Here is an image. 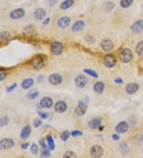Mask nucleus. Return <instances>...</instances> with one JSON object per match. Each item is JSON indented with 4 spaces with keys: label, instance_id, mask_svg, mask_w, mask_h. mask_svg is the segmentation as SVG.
I'll return each mask as SVG.
<instances>
[{
    "label": "nucleus",
    "instance_id": "15",
    "mask_svg": "<svg viewBox=\"0 0 143 158\" xmlns=\"http://www.w3.org/2000/svg\"><path fill=\"white\" fill-rule=\"evenodd\" d=\"M131 30L133 33H140L143 30V20H138L136 21L131 26Z\"/></svg>",
    "mask_w": 143,
    "mask_h": 158
},
{
    "label": "nucleus",
    "instance_id": "44",
    "mask_svg": "<svg viewBox=\"0 0 143 158\" xmlns=\"http://www.w3.org/2000/svg\"><path fill=\"white\" fill-rule=\"evenodd\" d=\"M49 22H50V19H49V18H47L46 19L43 21V23H43V25H48V24L49 23Z\"/></svg>",
    "mask_w": 143,
    "mask_h": 158
},
{
    "label": "nucleus",
    "instance_id": "41",
    "mask_svg": "<svg viewBox=\"0 0 143 158\" xmlns=\"http://www.w3.org/2000/svg\"><path fill=\"white\" fill-rule=\"evenodd\" d=\"M40 145H41V147L43 148H48L47 145H45V143H44V140H41L40 141Z\"/></svg>",
    "mask_w": 143,
    "mask_h": 158
},
{
    "label": "nucleus",
    "instance_id": "2",
    "mask_svg": "<svg viewBox=\"0 0 143 158\" xmlns=\"http://www.w3.org/2000/svg\"><path fill=\"white\" fill-rule=\"evenodd\" d=\"M116 62H117L116 58L114 57V55L111 54L106 55L103 59V64L107 68H113L116 65Z\"/></svg>",
    "mask_w": 143,
    "mask_h": 158
},
{
    "label": "nucleus",
    "instance_id": "7",
    "mask_svg": "<svg viewBox=\"0 0 143 158\" xmlns=\"http://www.w3.org/2000/svg\"><path fill=\"white\" fill-rule=\"evenodd\" d=\"M49 81L50 82V84L53 85V86H57V85H60L62 83L63 77L59 74H53L50 75V77L49 78Z\"/></svg>",
    "mask_w": 143,
    "mask_h": 158
},
{
    "label": "nucleus",
    "instance_id": "38",
    "mask_svg": "<svg viewBox=\"0 0 143 158\" xmlns=\"http://www.w3.org/2000/svg\"><path fill=\"white\" fill-rule=\"evenodd\" d=\"M71 134L73 137H79V136L83 135V132L79 130H73V132H71Z\"/></svg>",
    "mask_w": 143,
    "mask_h": 158
},
{
    "label": "nucleus",
    "instance_id": "27",
    "mask_svg": "<svg viewBox=\"0 0 143 158\" xmlns=\"http://www.w3.org/2000/svg\"><path fill=\"white\" fill-rule=\"evenodd\" d=\"M46 140H47L48 146H49V149H51V150L54 149V148H55V144H54V141L53 137H52V136L48 135L47 137H46Z\"/></svg>",
    "mask_w": 143,
    "mask_h": 158
},
{
    "label": "nucleus",
    "instance_id": "36",
    "mask_svg": "<svg viewBox=\"0 0 143 158\" xmlns=\"http://www.w3.org/2000/svg\"><path fill=\"white\" fill-rule=\"evenodd\" d=\"M41 124H42V121H41V119H39V118H35L34 120V126L35 128H38V127H39V126H41Z\"/></svg>",
    "mask_w": 143,
    "mask_h": 158
},
{
    "label": "nucleus",
    "instance_id": "42",
    "mask_svg": "<svg viewBox=\"0 0 143 158\" xmlns=\"http://www.w3.org/2000/svg\"><path fill=\"white\" fill-rule=\"evenodd\" d=\"M114 82L117 84H122V83H123V80L122 78H116V79H114Z\"/></svg>",
    "mask_w": 143,
    "mask_h": 158
},
{
    "label": "nucleus",
    "instance_id": "25",
    "mask_svg": "<svg viewBox=\"0 0 143 158\" xmlns=\"http://www.w3.org/2000/svg\"><path fill=\"white\" fill-rule=\"evenodd\" d=\"M73 3H74V1L73 0H65L64 2H63L62 3L60 4V9H62V10H67V9H68V8L72 7Z\"/></svg>",
    "mask_w": 143,
    "mask_h": 158
},
{
    "label": "nucleus",
    "instance_id": "17",
    "mask_svg": "<svg viewBox=\"0 0 143 158\" xmlns=\"http://www.w3.org/2000/svg\"><path fill=\"white\" fill-rule=\"evenodd\" d=\"M102 125V119L101 118H94L92 121H90L88 123L89 128L91 129H99Z\"/></svg>",
    "mask_w": 143,
    "mask_h": 158
},
{
    "label": "nucleus",
    "instance_id": "3",
    "mask_svg": "<svg viewBox=\"0 0 143 158\" xmlns=\"http://www.w3.org/2000/svg\"><path fill=\"white\" fill-rule=\"evenodd\" d=\"M87 109H88V103L84 100H82L79 101L78 106H76L75 112H76V115H78V116H83L86 113Z\"/></svg>",
    "mask_w": 143,
    "mask_h": 158
},
{
    "label": "nucleus",
    "instance_id": "13",
    "mask_svg": "<svg viewBox=\"0 0 143 158\" xmlns=\"http://www.w3.org/2000/svg\"><path fill=\"white\" fill-rule=\"evenodd\" d=\"M67 104L65 101H57V103L55 104V106H54V109L55 110L57 111V113H64V112H65L67 110Z\"/></svg>",
    "mask_w": 143,
    "mask_h": 158
},
{
    "label": "nucleus",
    "instance_id": "8",
    "mask_svg": "<svg viewBox=\"0 0 143 158\" xmlns=\"http://www.w3.org/2000/svg\"><path fill=\"white\" fill-rule=\"evenodd\" d=\"M25 10L22 9V8H18L15 9L13 11L10 12V17L12 19H22V17L25 15Z\"/></svg>",
    "mask_w": 143,
    "mask_h": 158
},
{
    "label": "nucleus",
    "instance_id": "45",
    "mask_svg": "<svg viewBox=\"0 0 143 158\" xmlns=\"http://www.w3.org/2000/svg\"><path fill=\"white\" fill-rule=\"evenodd\" d=\"M112 139L114 140V141H118V140H119V137L117 134H113L112 135Z\"/></svg>",
    "mask_w": 143,
    "mask_h": 158
},
{
    "label": "nucleus",
    "instance_id": "12",
    "mask_svg": "<svg viewBox=\"0 0 143 158\" xmlns=\"http://www.w3.org/2000/svg\"><path fill=\"white\" fill-rule=\"evenodd\" d=\"M40 105L41 107L45 108V109H49L53 106V99L49 97H44L43 98H41L40 101Z\"/></svg>",
    "mask_w": 143,
    "mask_h": 158
},
{
    "label": "nucleus",
    "instance_id": "37",
    "mask_svg": "<svg viewBox=\"0 0 143 158\" xmlns=\"http://www.w3.org/2000/svg\"><path fill=\"white\" fill-rule=\"evenodd\" d=\"M41 155L43 157H47L50 156V152L48 150V148H43V150L41 152Z\"/></svg>",
    "mask_w": 143,
    "mask_h": 158
},
{
    "label": "nucleus",
    "instance_id": "35",
    "mask_svg": "<svg viewBox=\"0 0 143 158\" xmlns=\"http://www.w3.org/2000/svg\"><path fill=\"white\" fill-rule=\"evenodd\" d=\"M30 151H31V152L33 153V154H34V155L37 154L38 152V145L34 143V144L31 145V147H30Z\"/></svg>",
    "mask_w": 143,
    "mask_h": 158
},
{
    "label": "nucleus",
    "instance_id": "6",
    "mask_svg": "<svg viewBox=\"0 0 143 158\" xmlns=\"http://www.w3.org/2000/svg\"><path fill=\"white\" fill-rule=\"evenodd\" d=\"M64 50L63 44L61 42H54L51 45V51L55 55H60Z\"/></svg>",
    "mask_w": 143,
    "mask_h": 158
},
{
    "label": "nucleus",
    "instance_id": "16",
    "mask_svg": "<svg viewBox=\"0 0 143 158\" xmlns=\"http://www.w3.org/2000/svg\"><path fill=\"white\" fill-rule=\"evenodd\" d=\"M70 22H71V19L68 17H62L57 21V26H59L60 28L64 29V28H66V27L69 26Z\"/></svg>",
    "mask_w": 143,
    "mask_h": 158
},
{
    "label": "nucleus",
    "instance_id": "40",
    "mask_svg": "<svg viewBox=\"0 0 143 158\" xmlns=\"http://www.w3.org/2000/svg\"><path fill=\"white\" fill-rule=\"evenodd\" d=\"M6 76V74L3 70H0V81H3Z\"/></svg>",
    "mask_w": 143,
    "mask_h": 158
},
{
    "label": "nucleus",
    "instance_id": "34",
    "mask_svg": "<svg viewBox=\"0 0 143 158\" xmlns=\"http://www.w3.org/2000/svg\"><path fill=\"white\" fill-rule=\"evenodd\" d=\"M10 37V34L7 31H3V32L0 33V39H3V40L9 39Z\"/></svg>",
    "mask_w": 143,
    "mask_h": 158
},
{
    "label": "nucleus",
    "instance_id": "9",
    "mask_svg": "<svg viewBox=\"0 0 143 158\" xmlns=\"http://www.w3.org/2000/svg\"><path fill=\"white\" fill-rule=\"evenodd\" d=\"M100 46H101L102 50L103 51H110L112 49L114 48V44L111 40L110 39H103L100 43Z\"/></svg>",
    "mask_w": 143,
    "mask_h": 158
},
{
    "label": "nucleus",
    "instance_id": "20",
    "mask_svg": "<svg viewBox=\"0 0 143 158\" xmlns=\"http://www.w3.org/2000/svg\"><path fill=\"white\" fill-rule=\"evenodd\" d=\"M105 89V85L103 82L102 81H97L95 82L94 86H93V90L96 94H102Z\"/></svg>",
    "mask_w": 143,
    "mask_h": 158
},
{
    "label": "nucleus",
    "instance_id": "5",
    "mask_svg": "<svg viewBox=\"0 0 143 158\" xmlns=\"http://www.w3.org/2000/svg\"><path fill=\"white\" fill-rule=\"evenodd\" d=\"M14 145V141L10 138H5L0 141V149L5 150L12 148Z\"/></svg>",
    "mask_w": 143,
    "mask_h": 158
},
{
    "label": "nucleus",
    "instance_id": "18",
    "mask_svg": "<svg viewBox=\"0 0 143 158\" xmlns=\"http://www.w3.org/2000/svg\"><path fill=\"white\" fill-rule=\"evenodd\" d=\"M139 89V86L137 83H129L126 87V91L128 94H133Z\"/></svg>",
    "mask_w": 143,
    "mask_h": 158
},
{
    "label": "nucleus",
    "instance_id": "10",
    "mask_svg": "<svg viewBox=\"0 0 143 158\" xmlns=\"http://www.w3.org/2000/svg\"><path fill=\"white\" fill-rule=\"evenodd\" d=\"M31 64L33 66V67L36 69V70H41V69L44 67V60L41 57L38 56V57H36V58L33 59Z\"/></svg>",
    "mask_w": 143,
    "mask_h": 158
},
{
    "label": "nucleus",
    "instance_id": "39",
    "mask_svg": "<svg viewBox=\"0 0 143 158\" xmlns=\"http://www.w3.org/2000/svg\"><path fill=\"white\" fill-rule=\"evenodd\" d=\"M17 83H14V84L11 86H10V87H8L7 89H6V91H7V93H10V92H12V91H14V90L16 89V87H17Z\"/></svg>",
    "mask_w": 143,
    "mask_h": 158
},
{
    "label": "nucleus",
    "instance_id": "29",
    "mask_svg": "<svg viewBox=\"0 0 143 158\" xmlns=\"http://www.w3.org/2000/svg\"><path fill=\"white\" fill-rule=\"evenodd\" d=\"M83 71L85 72L86 74H88L90 76H92V77H94V78H98L99 77V74L95 70H91V69H84Z\"/></svg>",
    "mask_w": 143,
    "mask_h": 158
},
{
    "label": "nucleus",
    "instance_id": "24",
    "mask_svg": "<svg viewBox=\"0 0 143 158\" xmlns=\"http://www.w3.org/2000/svg\"><path fill=\"white\" fill-rule=\"evenodd\" d=\"M30 133H31V128H30V126H25L23 129H22V132H21V138L22 139H25L28 137L30 135Z\"/></svg>",
    "mask_w": 143,
    "mask_h": 158
},
{
    "label": "nucleus",
    "instance_id": "22",
    "mask_svg": "<svg viewBox=\"0 0 143 158\" xmlns=\"http://www.w3.org/2000/svg\"><path fill=\"white\" fill-rule=\"evenodd\" d=\"M34 83V81L33 78H26L25 80H23L21 84V86H22V89L24 90H27V89H29L32 86Z\"/></svg>",
    "mask_w": 143,
    "mask_h": 158
},
{
    "label": "nucleus",
    "instance_id": "26",
    "mask_svg": "<svg viewBox=\"0 0 143 158\" xmlns=\"http://www.w3.org/2000/svg\"><path fill=\"white\" fill-rule=\"evenodd\" d=\"M135 51H136L137 55L143 57V41H141L136 45L135 47Z\"/></svg>",
    "mask_w": 143,
    "mask_h": 158
},
{
    "label": "nucleus",
    "instance_id": "31",
    "mask_svg": "<svg viewBox=\"0 0 143 158\" xmlns=\"http://www.w3.org/2000/svg\"><path fill=\"white\" fill-rule=\"evenodd\" d=\"M69 136H70L69 132L66 130V131H64V132H62L61 133H60V138H61L62 141H67V140L68 139Z\"/></svg>",
    "mask_w": 143,
    "mask_h": 158
},
{
    "label": "nucleus",
    "instance_id": "30",
    "mask_svg": "<svg viewBox=\"0 0 143 158\" xmlns=\"http://www.w3.org/2000/svg\"><path fill=\"white\" fill-rule=\"evenodd\" d=\"M9 117L6 116L2 117H0V127H3V126H6L8 123H9Z\"/></svg>",
    "mask_w": 143,
    "mask_h": 158
},
{
    "label": "nucleus",
    "instance_id": "32",
    "mask_svg": "<svg viewBox=\"0 0 143 158\" xmlns=\"http://www.w3.org/2000/svg\"><path fill=\"white\" fill-rule=\"evenodd\" d=\"M38 114L39 117H41L42 119H47L49 116V113H46V112H43V111H40L38 110Z\"/></svg>",
    "mask_w": 143,
    "mask_h": 158
},
{
    "label": "nucleus",
    "instance_id": "28",
    "mask_svg": "<svg viewBox=\"0 0 143 158\" xmlns=\"http://www.w3.org/2000/svg\"><path fill=\"white\" fill-rule=\"evenodd\" d=\"M133 0H121L120 5L122 8H127L133 3Z\"/></svg>",
    "mask_w": 143,
    "mask_h": 158
},
{
    "label": "nucleus",
    "instance_id": "1",
    "mask_svg": "<svg viewBox=\"0 0 143 158\" xmlns=\"http://www.w3.org/2000/svg\"><path fill=\"white\" fill-rule=\"evenodd\" d=\"M133 58V53L130 49H122L119 53V59L123 63H128L130 62Z\"/></svg>",
    "mask_w": 143,
    "mask_h": 158
},
{
    "label": "nucleus",
    "instance_id": "43",
    "mask_svg": "<svg viewBox=\"0 0 143 158\" xmlns=\"http://www.w3.org/2000/svg\"><path fill=\"white\" fill-rule=\"evenodd\" d=\"M29 146V143H24V144H22V145H21V148H22V149H26V148H28Z\"/></svg>",
    "mask_w": 143,
    "mask_h": 158
},
{
    "label": "nucleus",
    "instance_id": "14",
    "mask_svg": "<svg viewBox=\"0 0 143 158\" xmlns=\"http://www.w3.org/2000/svg\"><path fill=\"white\" fill-rule=\"evenodd\" d=\"M129 125L126 121H121L115 126V131L118 133H124L128 130Z\"/></svg>",
    "mask_w": 143,
    "mask_h": 158
},
{
    "label": "nucleus",
    "instance_id": "19",
    "mask_svg": "<svg viewBox=\"0 0 143 158\" xmlns=\"http://www.w3.org/2000/svg\"><path fill=\"white\" fill-rule=\"evenodd\" d=\"M84 26H85V23L83 21H77L73 25L72 30L73 32H78V31L82 30L84 28Z\"/></svg>",
    "mask_w": 143,
    "mask_h": 158
},
{
    "label": "nucleus",
    "instance_id": "23",
    "mask_svg": "<svg viewBox=\"0 0 143 158\" xmlns=\"http://www.w3.org/2000/svg\"><path fill=\"white\" fill-rule=\"evenodd\" d=\"M38 95H39V92H38V90H36V89H32L30 90L29 91L28 93L26 94V97L28 98V99H30V100H34L36 99L37 97H38Z\"/></svg>",
    "mask_w": 143,
    "mask_h": 158
},
{
    "label": "nucleus",
    "instance_id": "33",
    "mask_svg": "<svg viewBox=\"0 0 143 158\" xmlns=\"http://www.w3.org/2000/svg\"><path fill=\"white\" fill-rule=\"evenodd\" d=\"M64 158H76V156L73 152L68 151L64 155Z\"/></svg>",
    "mask_w": 143,
    "mask_h": 158
},
{
    "label": "nucleus",
    "instance_id": "11",
    "mask_svg": "<svg viewBox=\"0 0 143 158\" xmlns=\"http://www.w3.org/2000/svg\"><path fill=\"white\" fill-rule=\"evenodd\" d=\"M91 152V155L93 157L99 158L102 157V155L103 153V150L99 145H94L91 148V152Z\"/></svg>",
    "mask_w": 143,
    "mask_h": 158
},
{
    "label": "nucleus",
    "instance_id": "4",
    "mask_svg": "<svg viewBox=\"0 0 143 158\" xmlns=\"http://www.w3.org/2000/svg\"><path fill=\"white\" fill-rule=\"evenodd\" d=\"M75 83H76L77 87L84 88L87 86V84L88 83V79L84 75H81L80 74V75H78L75 78Z\"/></svg>",
    "mask_w": 143,
    "mask_h": 158
},
{
    "label": "nucleus",
    "instance_id": "21",
    "mask_svg": "<svg viewBox=\"0 0 143 158\" xmlns=\"http://www.w3.org/2000/svg\"><path fill=\"white\" fill-rule=\"evenodd\" d=\"M34 15L35 19H37L38 20H42L46 15V12H45V10L44 9L38 8L34 11Z\"/></svg>",
    "mask_w": 143,
    "mask_h": 158
}]
</instances>
